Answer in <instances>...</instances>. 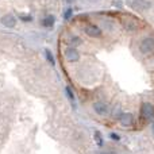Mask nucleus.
I'll return each instance as SVG.
<instances>
[{"mask_svg":"<svg viewBox=\"0 0 154 154\" xmlns=\"http://www.w3.org/2000/svg\"><path fill=\"white\" fill-rule=\"evenodd\" d=\"M141 115H142V118H145V119H150V118H153V115H154L153 104H150V103L142 104L141 106Z\"/></svg>","mask_w":154,"mask_h":154,"instance_id":"obj_1","label":"nucleus"},{"mask_svg":"<svg viewBox=\"0 0 154 154\" xmlns=\"http://www.w3.org/2000/svg\"><path fill=\"white\" fill-rule=\"evenodd\" d=\"M139 49H141L142 53H149L154 49V39L153 38H145L143 41L139 45Z\"/></svg>","mask_w":154,"mask_h":154,"instance_id":"obj_2","label":"nucleus"},{"mask_svg":"<svg viewBox=\"0 0 154 154\" xmlns=\"http://www.w3.org/2000/svg\"><path fill=\"white\" fill-rule=\"evenodd\" d=\"M85 32H87L89 37H92V38L101 37V30L99 29L97 26H88L87 29H85Z\"/></svg>","mask_w":154,"mask_h":154,"instance_id":"obj_3","label":"nucleus"},{"mask_svg":"<svg viewBox=\"0 0 154 154\" xmlns=\"http://www.w3.org/2000/svg\"><path fill=\"white\" fill-rule=\"evenodd\" d=\"M65 57H66L69 61H72V62H75V61H79V58H80V54H79V51L76 50V49H66V51H65Z\"/></svg>","mask_w":154,"mask_h":154,"instance_id":"obj_4","label":"nucleus"},{"mask_svg":"<svg viewBox=\"0 0 154 154\" xmlns=\"http://www.w3.org/2000/svg\"><path fill=\"white\" fill-rule=\"evenodd\" d=\"M133 7L135 8V10L142 11V10L149 8L150 7V3L146 2V0H134V2H133Z\"/></svg>","mask_w":154,"mask_h":154,"instance_id":"obj_5","label":"nucleus"},{"mask_svg":"<svg viewBox=\"0 0 154 154\" xmlns=\"http://www.w3.org/2000/svg\"><path fill=\"white\" fill-rule=\"evenodd\" d=\"M93 108H95V111L97 112L99 115H106L107 112H108V108H107V106L104 103H95L93 104Z\"/></svg>","mask_w":154,"mask_h":154,"instance_id":"obj_6","label":"nucleus"},{"mask_svg":"<svg viewBox=\"0 0 154 154\" xmlns=\"http://www.w3.org/2000/svg\"><path fill=\"white\" fill-rule=\"evenodd\" d=\"M134 122L133 119V115L131 114H122L120 115V123H122L123 126H131Z\"/></svg>","mask_w":154,"mask_h":154,"instance_id":"obj_7","label":"nucleus"},{"mask_svg":"<svg viewBox=\"0 0 154 154\" xmlns=\"http://www.w3.org/2000/svg\"><path fill=\"white\" fill-rule=\"evenodd\" d=\"M2 22H3V24H4L5 27H10V29L15 26V18H14L12 15H5V16H3Z\"/></svg>","mask_w":154,"mask_h":154,"instance_id":"obj_8","label":"nucleus"},{"mask_svg":"<svg viewBox=\"0 0 154 154\" xmlns=\"http://www.w3.org/2000/svg\"><path fill=\"white\" fill-rule=\"evenodd\" d=\"M42 24L45 27H53V24H54V18L53 16H46L45 19H43V22H42Z\"/></svg>","mask_w":154,"mask_h":154,"instance_id":"obj_9","label":"nucleus"},{"mask_svg":"<svg viewBox=\"0 0 154 154\" xmlns=\"http://www.w3.org/2000/svg\"><path fill=\"white\" fill-rule=\"evenodd\" d=\"M125 27L128 30H135V29H138V24L131 20V18H127V23H125Z\"/></svg>","mask_w":154,"mask_h":154,"instance_id":"obj_10","label":"nucleus"},{"mask_svg":"<svg viewBox=\"0 0 154 154\" xmlns=\"http://www.w3.org/2000/svg\"><path fill=\"white\" fill-rule=\"evenodd\" d=\"M95 139H96V142H97L99 146H101V145H103V141H101V134L99 133V131H96V133H95Z\"/></svg>","mask_w":154,"mask_h":154,"instance_id":"obj_11","label":"nucleus"},{"mask_svg":"<svg viewBox=\"0 0 154 154\" xmlns=\"http://www.w3.org/2000/svg\"><path fill=\"white\" fill-rule=\"evenodd\" d=\"M46 57H48V60L50 61V64H54V58H53V56H51V53L49 50H46Z\"/></svg>","mask_w":154,"mask_h":154,"instance_id":"obj_12","label":"nucleus"},{"mask_svg":"<svg viewBox=\"0 0 154 154\" xmlns=\"http://www.w3.org/2000/svg\"><path fill=\"white\" fill-rule=\"evenodd\" d=\"M111 139H114V141H118V139H119V135H118V134H115V133H112L111 134Z\"/></svg>","mask_w":154,"mask_h":154,"instance_id":"obj_13","label":"nucleus"},{"mask_svg":"<svg viewBox=\"0 0 154 154\" xmlns=\"http://www.w3.org/2000/svg\"><path fill=\"white\" fill-rule=\"evenodd\" d=\"M70 15H72V10H68L66 12H65V18L69 19V18H70Z\"/></svg>","mask_w":154,"mask_h":154,"instance_id":"obj_14","label":"nucleus"},{"mask_svg":"<svg viewBox=\"0 0 154 154\" xmlns=\"http://www.w3.org/2000/svg\"><path fill=\"white\" fill-rule=\"evenodd\" d=\"M66 92H68V96H69L70 99H73V93H72V91H70L69 88H66Z\"/></svg>","mask_w":154,"mask_h":154,"instance_id":"obj_15","label":"nucleus"},{"mask_svg":"<svg viewBox=\"0 0 154 154\" xmlns=\"http://www.w3.org/2000/svg\"><path fill=\"white\" fill-rule=\"evenodd\" d=\"M103 154H116V153H114V152H106V153H103Z\"/></svg>","mask_w":154,"mask_h":154,"instance_id":"obj_16","label":"nucleus"},{"mask_svg":"<svg viewBox=\"0 0 154 154\" xmlns=\"http://www.w3.org/2000/svg\"><path fill=\"white\" fill-rule=\"evenodd\" d=\"M152 128H153V133H154V123H153V126H152Z\"/></svg>","mask_w":154,"mask_h":154,"instance_id":"obj_17","label":"nucleus"}]
</instances>
